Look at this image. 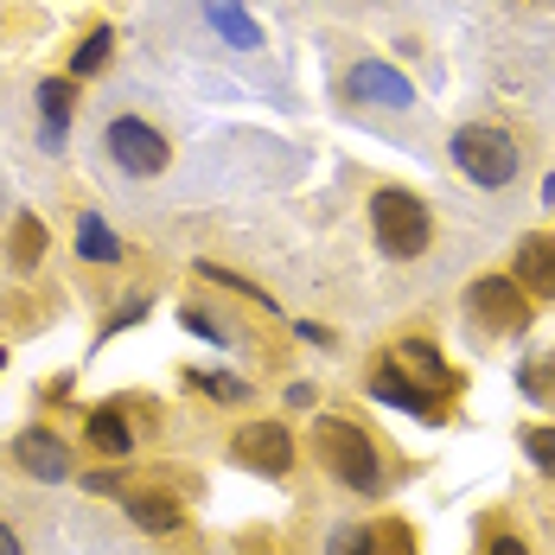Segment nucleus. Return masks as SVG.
<instances>
[{"label": "nucleus", "instance_id": "obj_24", "mask_svg": "<svg viewBox=\"0 0 555 555\" xmlns=\"http://www.w3.org/2000/svg\"><path fill=\"white\" fill-rule=\"evenodd\" d=\"M530 389H537V396H543V402L555 409V351L543 358V377H530Z\"/></svg>", "mask_w": 555, "mask_h": 555}, {"label": "nucleus", "instance_id": "obj_11", "mask_svg": "<svg viewBox=\"0 0 555 555\" xmlns=\"http://www.w3.org/2000/svg\"><path fill=\"white\" fill-rule=\"evenodd\" d=\"M128 517H134V530H147V537H172L179 524H185V511H179V499H167V492H128Z\"/></svg>", "mask_w": 555, "mask_h": 555}, {"label": "nucleus", "instance_id": "obj_15", "mask_svg": "<svg viewBox=\"0 0 555 555\" xmlns=\"http://www.w3.org/2000/svg\"><path fill=\"white\" fill-rule=\"evenodd\" d=\"M77 256H83V262H121V243H115V230L96 218V211L77 218Z\"/></svg>", "mask_w": 555, "mask_h": 555}, {"label": "nucleus", "instance_id": "obj_21", "mask_svg": "<svg viewBox=\"0 0 555 555\" xmlns=\"http://www.w3.org/2000/svg\"><path fill=\"white\" fill-rule=\"evenodd\" d=\"M326 555H377V537H371V530H358V524H338L333 543H326Z\"/></svg>", "mask_w": 555, "mask_h": 555}, {"label": "nucleus", "instance_id": "obj_7", "mask_svg": "<svg viewBox=\"0 0 555 555\" xmlns=\"http://www.w3.org/2000/svg\"><path fill=\"white\" fill-rule=\"evenodd\" d=\"M230 460L249 466V473H262V479H287V466H294V435H287L281 422H243V428L230 435Z\"/></svg>", "mask_w": 555, "mask_h": 555}, {"label": "nucleus", "instance_id": "obj_5", "mask_svg": "<svg viewBox=\"0 0 555 555\" xmlns=\"http://www.w3.org/2000/svg\"><path fill=\"white\" fill-rule=\"evenodd\" d=\"M466 307H473V326L492 333V338H511V333H524V326L537 320L530 294H524L511 275H479L473 287H466Z\"/></svg>", "mask_w": 555, "mask_h": 555}, {"label": "nucleus", "instance_id": "obj_6", "mask_svg": "<svg viewBox=\"0 0 555 555\" xmlns=\"http://www.w3.org/2000/svg\"><path fill=\"white\" fill-rule=\"evenodd\" d=\"M109 160L121 172H134V179H154V172H167L172 147H167V134H160L154 121H141V115H115L109 121Z\"/></svg>", "mask_w": 555, "mask_h": 555}, {"label": "nucleus", "instance_id": "obj_26", "mask_svg": "<svg viewBox=\"0 0 555 555\" xmlns=\"http://www.w3.org/2000/svg\"><path fill=\"white\" fill-rule=\"evenodd\" d=\"M0 555H26L20 550V537H13V524H0Z\"/></svg>", "mask_w": 555, "mask_h": 555}, {"label": "nucleus", "instance_id": "obj_10", "mask_svg": "<svg viewBox=\"0 0 555 555\" xmlns=\"http://www.w3.org/2000/svg\"><path fill=\"white\" fill-rule=\"evenodd\" d=\"M13 460L33 473V479H70V453L57 441L52 428H26L20 441H13Z\"/></svg>", "mask_w": 555, "mask_h": 555}, {"label": "nucleus", "instance_id": "obj_25", "mask_svg": "<svg viewBox=\"0 0 555 555\" xmlns=\"http://www.w3.org/2000/svg\"><path fill=\"white\" fill-rule=\"evenodd\" d=\"M486 555H530V550H524L517 537H492V550H486Z\"/></svg>", "mask_w": 555, "mask_h": 555}, {"label": "nucleus", "instance_id": "obj_3", "mask_svg": "<svg viewBox=\"0 0 555 555\" xmlns=\"http://www.w3.org/2000/svg\"><path fill=\"white\" fill-rule=\"evenodd\" d=\"M447 154H453V167L466 172L473 185H486V192L511 185L517 167H524V154H517V141H511L504 128H453Z\"/></svg>", "mask_w": 555, "mask_h": 555}, {"label": "nucleus", "instance_id": "obj_14", "mask_svg": "<svg viewBox=\"0 0 555 555\" xmlns=\"http://www.w3.org/2000/svg\"><path fill=\"white\" fill-rule=\"evenodd\" d=\"M77 77H46L39 83V109H46V134L52 141H64V121H70V109H77V90H70Z\"/></svg>", "mask_w": 555, "mask_h": 555}, {"label": "nucleus", "instance_id": "obj_9", "mask_svg": "<svg viewBox=\"0 0 555 555\" xmlns=\"http://www.w3.org/2000/svg\"><path fill=\"white\" fill-rule=\"evenodd\" d=\"M511 281L530 300H555V236H524L511 256Z\"/></svg>", "mask_w": 555, "mask_h": 555}, {"label": "nucleus", "instance_id": "obj_18", "mask_svg": "<svg viewBox=\"0 0 555 555\" xmlns=\"http://www.w3.org/2000/svg\"><path fill=\"white\" fill-rule=\"evenodd\" d=\"M371 396H377V402H389V409H415V415H428V422H435V409H428L415 389L402 384V377H396V364H389V358L377 364V377H371Z\"/></svg>", "mask_w": 555, "mask_h": 555}, {"label": "nucleus", "instance_id": "obj_22", "mask_svg": "<svg viewBox=\"0 0 555 555\" xmlns=\"http://www.w3.org/2000/svg\"><path fill=\"white\" fill-rule=\"evenodd\" d=\"M198 275H205V281H218V287H236V294H243V300H256V307H275V300H269V294H262L256 281L230 275V269H218V262H198Z\"/></svg>", "mask_w": 555, "mask_h": 555}, {"label": "nucleus", "instance_id": "obj_4", "mask_svg": "<svg viewBox=\"0 0 555 555\" xmlns=\"http://www.w3.org/2000/svg\"><path fill=\"white\" fill-rule=\"evenodd\" d=\"M384 358L396 364V377L415 389V396H422L435 415H441V402H453V396H460V371L447 364L428 338H402V345H389Z\"/></svg>", "mask_w": 555, "mask_h": 555}, {"label": "nucleus", "instance_id": "obj_13", "mask_svg": "<svg viewBox=\"0 0 555 555\" xmlns=\"http://www.w3.org/2000/svg\"><path fill=\"white\" fill-rule=\"evenodd\" d=\"M7 249H13V269H39L46 249H52V236H46V223L33 218V211H20V218H13V236H7Z\"/></svg>", "mask_w": 555, "mask_h": 555}, {"label": "nucleus", "instance_id": "obj_17", "mask_svg": "<svg viewBox=\"0 0 555 555\" xmlns=\"http://www.w3.org/2000/svg\"><path fill=\"white\" fill-rule=\"evenodd\" d=\"M205 20L218 26L230 46H256V39H262V33H256V20H249V13H243L236 0H205Z\"/></svg>", "mask_w": 555, "mask_h": 555}, {"label": "nucleus", "instance_id": "obj_19", "mask_svg": "<svg viewBox=\"0 0 555 555\" xmlns=\"http://www.w3.org/2000/svg\"><path fill=\"white\" fill-rule=\"evenodd\" d=\"M524 453L537 460V473H543V479H555V428H543V422H537V428H524Z\"/></svg>", "mask_w": 555, "mask_h": 555}, {"label": "nucleus", "instance_id": "obj_2", "mask_svg": "<svg viewBox=\"0 0 555 555\" xmlns=\"http://www.w3.org/2000/svg\"><path fill=\"white\" fill-rule=\"evenodd\" d=\"M371 236H377V249L389 262H415L435 243V218H428V205L415 192L384 185V192H371Z\"/></svg>", "mask_w": 555, "mask_h": 555}, {"label": "nucleus", "instance_id": "obj_1", "mask_svg": "<svg viewBox=\"0 0 555 555\" xmlns=\"http://www.w3.org/2000/svg\"><path fill=\"white\" fill-rule=\"evenodd\" d=\"M313 460L333 473L338 486H351V492H377V486H384V460H377V441H371L358 422L320 415V422H313Z\"/></svg>", "mask_w": 555, "mask_h": 555}, {"label": "nucleus", "instance_id": "obj_27", "mask_svg": "<svg viewBox=\"0 0 555 555\" xmlns=\"http://www.w3.org/2000/svg\"><path fill=\"white\" fill-rule=\"evenodd\" d=\"M0 371H7V351H0Z\"/></svg>", "mask_w": 555, "mask_h": 555}, {"label": "nucleus", "instance_id": "obj_16", "mask_svg": "<svg viewBox=\"0 0 555 555\" xmlns=\"http://www.w3.org/2000/svg\"><path fill=\"white\" fill-rule=\"evenodd\" d=\"M109 57H115V33L109 26H90L77 39V52H70V77H96V70H109Z\"/></svg>", "mask_w": 555, "mask_h": 555}, {"label": "nucleus", "instance_id": "obj_20", "mask_svg": "<svg viewBox=\"0 0 555 555\" xmlns=\"http://www.w3.org/2000/svg\"><path fill=\"white\" fill-rule=\"evenodd\" d=\"M371 537H377V555H415V530H409L402 517H389V524H377Z\"/></svg>", "mask_w": 555, "mask_h": 555}, {"label": "nucleus", "instance_id": "obj_23", "mask_svg": "<svg viewBox=\"0 0 555 555\" xmlns=\"http://www.w3.org/2000/svg\"><path fill=\"white\" fill-rule=\"evenodd\" d=\"M198 384H205V396H223V402H243V396H249L236 377H198Z\"/></svg>", "mask_w": 555, "mask_h": 555}, {"label": "nucleus", "instance_id": "obj_12", "mask_svg": "<svg viewBox=\"0 0 555 555\" xmlns=\"http://www.w3.org/2000/svg\"><path fill=\"white\" fill-rule=\"evenodd\" d=\"M83 435H90V447H96L103 460H128V453H134V435H128V422H121V409H96Z\"/></svg>", "mask_w": 555, "mask_h": 555}, {"label": "nucleus", "instance_id": "obj_8", "mask_svg": "<svg viewBox=\"0 0 555 555\" xmlns=\"http://www.w3.org/2000/svg\"><path fill=\"white\" fill-rule=\"evenodd\" d=\"M351 96L358 103H371V109H409L415 103V83L402 77V70H389L384 57H364V64H351Z\"/></svg>", "mask_w": 555, "mask_h": 555}]
</instances>
